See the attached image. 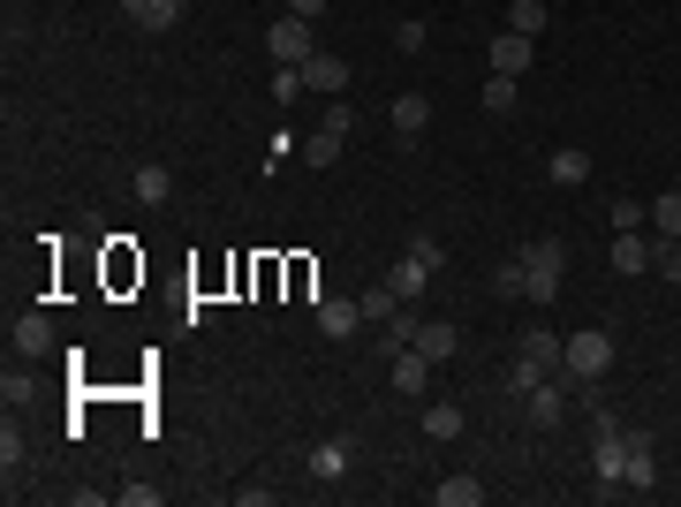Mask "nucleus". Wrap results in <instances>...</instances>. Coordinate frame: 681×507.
<instances>
[{
	"instance_id": "f257e3e1",
	"label": "nucleus",
	"mask_w": 681,
	"mask_h": 507,
	"mask_svg": "<svg viewBox=\"0 0 681 507\" xmlns=\"http://www.w3.org/2000/svg\"><path fill=\"white\" fill-rule=\"evenodd\" d=\"M439 265H447V243H431V235H409V251L386 265V288H394L402 303H417V296L431 288V273H439Z\"/></svg>"
},
{
	"instance_id": "f03ea898",
	"label": "nucleus",
	"mask_w": 681,
	"mask_h": 507,
	"mask_svg": "<svg viewBox=\"0 0 681 507\" xmlns=\"http://www.w3.org/2000/svg\"><path fill=\"white\" fill-rule=\"evenodd\" d=\"M522 303H553L560 296V273H568V243L553 235H538V243H522Z\"/></svg>"
},
{
	"instance_id": "7ed1b4c3",
	"label": "nucleus",
	"mask_w": 681,
	"mask_h": 507,
	"mask_svg": "<svg viewBox=\"0 0 681 507\" xmlns=\"http://www.w3.org/2000/svg\"><path fill=\"white\" fill-rule=\"evenodd\" d=\"M560 372L583 386V379H606L613 372V334L606 326H583V334H568V348H560Z\"/></svg>"
},
{
	"instance_id": "20e7f679",
	"label": "nucleus",
	"mask_w": 681,
	"mask_h": 507,
	"mask_svg": "<svg viewBox=\"0 0 681 507\" xmlns=\"http://www.w3.org/2000/svg\"><path fill=\"white\" fill-rule=\"evenodd\" d=\"M265 53H273V61H288V69H303V61L318 53V39H311V23H303V16H281V23L265 31Z\"/></svg>"
},
{
	"instance_id": "39448f33",
	"label": "nucleus",
	"mask_w": 681,
	"mask_h": 507,
	"mask_svg": "<svg viewBox=\"0 0 681 507\" xmlns=\"http://www.w3.org/2000/svg\"><path fill=\"white\" fill-rule=\"evenodd\" d=\"M538 61V39H522V31H492V77H522Z\"/></svg>"
},
{
	"instance_id": "423d86ee",
	"label": "nucleus",
	"mask_w": 681,
	"mask_h": 507,
	"mask_svg": "<svg viewBox=\"0 0 681 507\" xmlns=\"http://www.w3.org/2000/svg\"><path fill=\"white\" fill-rule=\"evenodd\" d=\"M356 326H364V303L356 296H318V334L326 341H348Z\"/></svg>"
},
{
	"instance_id": "0eeeda50",
	"label": "nucleus",
	"mask_w": 681,
	"mask_h": 507,
	"mask_svg": "<svg viewBox=\"0 0 681 507\" xmlns=\"http://www.w3.org/2000/svg\"><path fill=\"white\" fill-rule=\"evenodd\" d=\"M386 122H394V136H402V144H417V136H425V122H431V99H425V91H402V99L386 107Z\"/></svg>"
},
{
	"instance_id": "6e6552de",
	"label": "nucleus",
	"mask_w": 681,
	"mask_h": 507,
	"mask_svg": "<svg viewBox=\"0 0 681 507\" xmlns=\"http://www.w3.org/2000/svg\"><path fill=\"white\" fill-rule=\"evenodd\" d=\"M651 251H659V235L643 243L637 227H613V273L629 281V273H651Z\"/></svg>"
},
{
	"instance_id": "1a4fd4ad",
	"label": "nucleus",
	"mask_w": 681,
	"mask_h": 507,
	"mask_svg": "<svg viewBox=\"0 0 681 507\" xmlns=\"http://www.w3.org/2000/svg\"><path fill=\"white\" fill-rule=\"evenodd\" d=\"M522 417L538 424V432H553V424L568 417V394H560L553 379H538V386H530V394H522Z\"/></svg>"
},
{
	"instance_id": "9d476101",
	"label": "nucleus",
	"mask_w": 681,
	"mask_h": 507,
	"mask_svg": "<svg viewBox=\"0 0 681 507\" xmlns=\"http://www.w3.org/2000/svg\"><path fill=\"white\" fill-rule=\"evenodd\" d=\"M560 348H568V341H560L553 326H530V334L515 341V356H530V364H538L546 379H553V372H560Z\"/></svg>"
},
{
	"instance_id": "9b49d317",
	"label": "nucleus",
	"mask_w": 681,
	"mask_h": 507,
	"mask_svg": "<svg viewBox=\"0 0 681 507\" xmlns=\"http://www.w3.org/2000/svg\"><path fill=\"white\" fill-rule=\"evenodd\" d=\"M303 91H326V99H340V91H348V61H334V53H311V61H303Z\"/></svg>"
},
{
	"instance_id": "f8f14e48",
	"label": "nucleus",
	"mask_w": 681,
	"mask_h": 507,
	"mask_svg": "<svg viewBox=\"0 0 681 507\" xmlns=\"http://www.w3.org/2000/svg\"><path fill=\"white\" fill-rule=\"evenodd\" d=\"M16 356H53V318H45V311H23V318H16Z\"/></svg>"
},
{
	"instance_id": "ddd939ff",
	"label": "nucleus",
	"mask_w": 681,
	"mask_h": 507,
	"mask_svg": "<svg viewBox=\"0 0 681 507\" xmlns=\"http://www.w3.org/2000/svg\"><path fill=\"white\" fill-rule=\"evenodd\" d=\"M122 8H129L136 31H174L182 23V0H122Z\"/></svg>"
},
{
	"instance_id": "4468645a",
	"label": "nucleus",
	"mask_w": 681,
	"mask_h": 507,
	"mask_svg": "<svg viewBox=\"0 0 681 507\" xmlns=\"http://www.w3.org/2000/svg\"><path fill=\"white\" fill-rule=\"evenodd\" d=\"M394 386H402V394H425L431 386V356L425 348H394Z\"/></svg>"
},
{
	"instance_id": "2eb2a0df",
	"label": "nucleus",
	"mask_w": 681,
	"mask_h": 507,
	"mask_svg": "<svg viewBox=\"0 0 681 507\" xmlns=\"http://www.w3.org/2000/svg\"><path fill=\"white\" fill-rule=\"evenodd\" d=\"M546 174H553L560 190H576V182H591V152H583V144H560L553 160H546Z\"/></svg>"
},
{
	"instance_id": "dca6fc26",
	"label": "nucleus",
	"mask_w": 681,
	"mask_h": 507,
	"mask_svg": "<svg viewBox=\"0 0 681 507\" xmlns=\"http://www.w3.org/2000/svg\"><path fill=\"white\" fill-rule=\"evenodd\" d=\"M409 348H425L431 364H447V356H455V348H463V334H455V326H447V318H425V326H417V341H409Z\"/></svg>"
},
{
	"instance_id": "f3484780",
	"label": "nucleus",
	"mask_w": 681,
	"mask_h": 507,
	"mask_svg": "<svg viewBox=\"0 0 681 507\" xmlns=\"http://www.w3.org/2000/svg\"><path fill=\"white\" fill-rule=\"evenodd\" d=\"M348 463H356V439H318L311 447V477H340Z\"/></svg>"
},
{
	"instance_id": "a211bd4d",
	"label": "nucleus",
	"mask_w": 681,
	"mask_h": 507,
	"mask_svg": "<svg viewBox=\"0 0 681 507\" xmlns=\"http://www.w3.org/2000/svg\"><path fill=\"white\" fill-rule=\"evenodd\" d=\"M477 500H485L477 477H439V485H431V507H477Z\"/></svg>"
},
{
	"instance_id": "6ab92c4d",
	"label": "nucleus",
	"mask_w": 681,
	"mask_h": 507,
	"mask_svg": "<svg viewBox=\"0 0 681 507\" xmlns=\"http://www.w3.org/2000/svg\"><path fill=\"white\" fill-rule=\"evenodd\" d=\"M651 235H659V243L681 235V190H659V197H651Z\"/></svg>"
},
{
	"instance_id": "aec40b11",
	"label": "nucleus",
	"mask_w": 681,
	"mask_h": 507,
	"mask_svg": "<svg viewBox=\"0 0 681 507\" xmlns=\"http://www.w3.org/2000/svg\"><path fill=\"white\" fill-rule=\"evenodd\" d=\"M546 23H553V8H546V0H508V31H522V39H538Z\"/></svg>"
},
{
	"instance_id": "412c9836",
	"label": "nucleus",
	"mask_w": 681,
	"mask_h": 507,
	"mask_svg": "<svg viewBox=\"0 0 681 507\" xmlns=\"http://www.w3.org/2000/svg\"><path fill=\"white\" fill-rule=\"evenodd\" d=\"M417 424H425V439H463V409L455 402H431Z\"/></svg>"
},
{
	"instance_id": "4be33fe9",
	"label": "nucleus",
	"mask_w": 681,
	"mask_h": 507,
	"mask_svg": "<svg viewBox=\"0 0 681 507\" xmlns=\"http://www.w3.org/2000/svg\"><path fill=\"white\" fill-rule=\"evenodd\" d=\"M167 197H174L167 168H136V205H167Z\"/></svg>"
},
{
	"instance_id": "5701e85b",
	"label": "nucleus",
	"mask_w": 681,
	"mask_h": 507,
	"mask_svg": "<svg viewBox=\"0 0 681 507\" xmlns=\"http://www.w3.org/2000/svg\"><path fill=\"white\" fill-rule=\"evenodd\" d=\"M546 379V372H538V364H530V356H515L508 372H500V394H530V386Z\"/></svg>"
},
{
	"instance_id": "b1692460",
	"label": "nucleus",
	"mask_w": 681,
	"mask_h": 507,
	"mask_svg": "<svg viewBox=\"0 0 681 507\" xmlns=\"http://www.w3.org/2000/svg\"><path fill=\"white\" fill-rule=\"evenodd\" d=\"M485 114H515V77H485Z\"/></svg>"
},
{
	"instance_id": "393cba45",
	"label": "nucleus",
	"mask_w": 681,
	"mask_h": 507,
	"mask_svg": "<svg viewBox=\"0 0 681 507\" xmlns=\"http://www.w3.org/2000/svg\"><path fill=\"white\" fill-rule=\"evenodd\" d=\"M340 144H348V136H334V129H318V136H311L303 152H311V168H334V160H340Z\"/></svg>"
},
{
	"instance_id": "a878e982",
	"label": "nucleus",
	"mask_w": 681,
	"mask_h": 507,
	"mask_svg": "<svg viewBox=\"0 0 681 507\" xmlns=\"http://www.w3.org/2000/svg\"><path fill=\"white\" fill-rule=\"evenodd\" d=\"M356 303H364V318H379V326H386V318H394V311H402V296H394L386 281H379V288H372V296H356Z\"/></svg>"
},
{
	"instance_id": "bb28decb",
	"label": "nucleus",
	"mask_w": 681,
	"mask_h": 507,
	"mask_svg": "<svg viewBox=\"0 0 681 507\" xmlns=\"http://www.w3.org/2000/svg\"><path fill=\"white\" fill-rule=\"evenodd\" d=\"M651 273H667V281L681 288V235H674V243H659V251H651Z\"/></svg>"
},
{
	"instance_id": "cd10ccee",
	"label": "nucleus",
	"mask_w": 681,
	"mask_h": 507,
	"mask_svg": "<svg viewBox=\"0 0 681 507\" xmlns=\"http://www.w3.org/2000/svg\"><path fill=\"white\" fill-rule=\"evenodd\" d=\"M492 288H500V296H522V257H500V265H492Z\"/></svg>"
},
{
	"instance_id": "c85d7f7f",
	"label": "nucleus",
	"mask_w": 681,
	"mask_h": 507,
	"mask_svg": "<svg viewBox=\"0 0 681 507\" xmlns=\"http://www.w3.org/2000/svg\"><path fill=\"white\" fill-rule=\"evenodd\" d=\"M318 129H334V136H348V129H356V107H348V99H334V107L318 114Z\"/></svg>"
},
{
	"instance_id": "c756f323",
	"label": "nucleus",
	"mask_w": 681,
	"mask_h": 507,
	"mask_svg": "<svg viewBox=\"0 0 681 507\" xmlns=\"http://www.w3.org/2000/svg\"><path fill=\"white\" fill-rule=\"evenodd\" d=\"M425 39H431L425 23H394V53H425Z\"/></svg>"
},
{
	"instance_id": "7c9ffc66",
	"label": "nucleus",
	"mask_w": 681,
	"mask_h": 507,
	"mask_svg": "<svg viewBox=\"0 0 681 507\" xmlns=\"http://www.w3.org/2000/svg\"><path fill=\"white\" fill-rule=\"evenodd\" d=\"M303 91V69H288V61H281V69H273V99H281V107H288V99H296Z\"/></svg>"
},
{
	"instance_id": "2f4dec72",
	"label": "nucleus",
	"mask_w": 681,
	"mask_h": 507,
	"mask_svg": "<svg viewBox=\"0 0 681 507\" xmlns=\"http://www.w3.org/2000/svg\"><path fill=\"white\" fill-rule=\"evenodd\" d=\"M0 463H8V477H16V469H23V432H16V424H8V432H0Z\"/></svg>"
},
{
	"instance_id": "473e14b6",
	"label": "nucleus",
	"mask_w": 681,
	"mask_h": 507,
	"mask_svg": "<svg viewBox=\"0 0 681 507\" xmlns=\"http://www.w3.org/2000/svg\"><path fill=\"white\" fill-rule=\"evenodd\" d=\"M643 220H651V205H637V197H621V205H613V227H643Z\"/></svg>"
},
{
	"instance_id": "72a5a7b5",
	"label": "nucleus",
	"mask_w": 681,
	"mask_h": 507,
	"mask_svg": "<svg viewBox=\"0 0 681 507\" xmlns=\"http://www.w3.org/2000/svg\"><path fill=\"white\" fill-rule=\"evenodd\" d=\"M114 500H122V507H160V485H122Z\"/></svg>"
},
{
	"instance_id": "f704fd0d",
	"label": "nucleus",
	"mask_w": 681,
	"mask_h": 507,
	"mask_svg": "<svg viewBox=\"0 0 681 507\" xmlns=\"http://www.w3.org/2000/svg\"><path fill=\"white\" fill-rule=\"evenodd\" d=\"M288 16H303V23H318V16H326V0H288Z\"/></svg>"
}]
</instances>
